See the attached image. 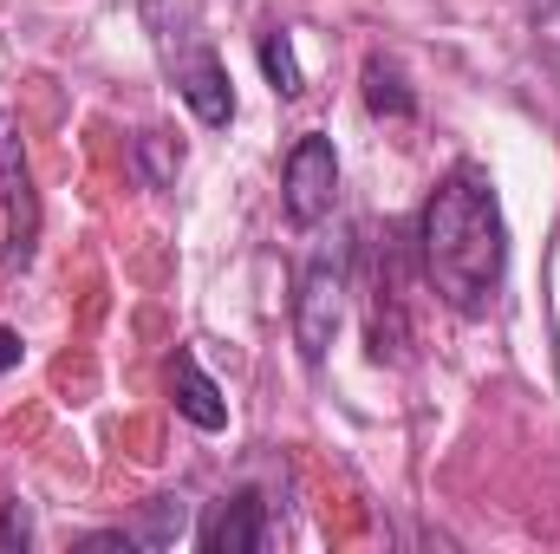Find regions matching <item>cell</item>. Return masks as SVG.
I'll return each instance as SVG.
<instances>
[{"mask_svg": "<svg viewBox=\"0 0 560 554\" xmlns=\"http://www.w3.org/2000/svg\"><path fill=\"white\" fill-rule=\"evenodd\" d=\"M261 72H268V85H275L280 99H300L306 92V79H300V59H293V33H261Z\"/></svg>", "mask_w": 560, "mask_h": 554, "instance_id": "11", "label": "cell"}, {"mask_svg": "<svg viewBox=\"0 0 560 554\" xmlns=\"http://www.w3.org/2000/svg\"><path fill=\"white\" fill-rule=\"evenodd\" d=\"M280 203H287V222L293 229H319L339 203V150L326 131H306V138L287 150L280 163Z\"/></svg>", "mask_w": 560, "mask_h": 554, "instance_id": "5", "label": "cell"}, {"mask_svg": "<svg viewBox=\"0 0 560 554\" xmlns=\"http://www.w3.org/2000/svg\"><path fill=\"white\" fill-rule=\"evenodd\" d=\"M138 20L156 46V59H163V72H170V85H176V99L209 131H222L235 118V85H229V66L202 26V0H143Z\"/></svg>", "mask_w": 560, "mask_h": 554, "instance_id": "2", "label": "cell"}, {"mask_svg": "<svg viewBox=\"0 0 560 554\" xmlns=\"http://www.w3.org/2000/svg\"><path fill=\"white\" fill-rule=\"evenodd\" d=\"M33 249H39V196H33L26 150L13 138V118L0 112V262L26 268Z\"/></svg>", "mask_w": 560, "mask_h": 554, "instance_id": "6", "label": "cell"}, {"mask_svg": "<svg viewBox=\"0 0 560 554\" xmlns=\"http://www.w3.org/2000/svg\"><path fill=\"white\" fill-rule=\"evenodd\" d=\"M26 535H33V522H26V509H20V503H7V516H0V549H13V542L26 549Z\"/></svg>", "mask_w": 560, "mask_h": 554, "instance_id": "13", "label": "cell"}, {"mask_svg": "<svg viewBox=\"0 0 560 554\" xmlns=\"http://www.w3.org/2000/svg\"><path fill=\"white\" fill-rule=\"evenodd\" d=\"M346 280H352V242L346 235L319 242L306 255V268H300V287H293V346H300L306 366L326 359V346H332V333L346 320Z\"/></svg>", "mask_w": 560, "mask_h": 554, "instance_id": "3", "label": "cell"}, {"mask_svg": "<svg viewBox=\"0 0 560 554\" xmlns=\"http://www.w3.org/2000/svg\"><path fill=\"white\" fill-rule=\"evenodd\" d=\"M418 255L423 280L436 287V300L463 320H482L495 307V287L509 268V229H502V203L489 170L463 163L450 170L418 216Z\"/></svg>", "mask_w": 560, "mask_h": 554, "instance_id": "1", "label": "cell"}, {"mask_svg": "<svg viewBox=\"0 0 560 554\" xmlns=\"http://www.w3.org/2000/svg\"><path fill=\"white\" fill-rule=\"evenodd\" d=\"M528 7H535V20H541V26L560 39V0H528Z\"/></svg>", "mask_w": 560, "mask_h": 554, "instance_id": "15", "label": "cell"}, {"mask_svg": "<svg viewBox=\"0 0 560 554\" xmlns=\"http://www.w3.org/2000/svg\"><path fill=\"white\" fill-rule=\"evenodd\" d=\"M183 529H189V509H183V496H156L150 509L138 516V535L143 549H170V542H183Z\"/></svg>", "mask_w": 560, "mask_h": 554, "instance_id": "10", "label": "cell"}, {"mask_svg": "<svg viewBox=\"0 0 560 554\" xmlns=\"http://www.w3.org/2000/svg\"><path fill=\"white\" fill-rule=\"evenodd\" d=\"M170 392H176V412L189 417L196 430H222V424H229V405H222L215 379L196 366V353H176V359H170Z\"/></svg>", "mask_w": 560, "mask_h": 554, "instance_id": "8", "label": "cell"}, {"mask_svg": "<svg viewBox=\"0 0 560 554\" xmlns=\"http://www.w3.org/2000/svg\"><path fill=\"white\" fill-rule=\"evenodd\" d=\"M138 170H143V183H150V189H170V183H176V170H183V150H170L163 131H143V138H138Z\"/></svg>", "mask_w": 560, "mask_h": 554, "instance_id": "12", "label": "cell"}, {"mask_svg": "<svg viewBox=\"0 0 560 554\" xmlns=\"http://www.w3.org/2000/svg\"><path fill=\"white\" fill-rule=\"evenodd\" d=\"M20 353H26V346H20V333H13V326H0V379L20 366Z\"/></svg>", "mask_w": 560, "mask_h": 554, "instance_id": "14", "label": "cell"}, {"mask_svg": "<svg viewBox=\"0 0 560 554\" xmlns=\"http://www.w3.org/2000/svg\"><path fill=\"white\" fill-rule=\"evenodd\" d=\"M365 105L378 118H411L418 112V92L405 85V72L392 59H365Z\"/></svg>", "mask_w": 560, "mask_h": 554, "instance_id": "9", "label": "cell"}, {"mask_svg": "<svg viewBox=\"0 0 560 554\" xmlns=\"http://www.w3.org/2000/svg\"><path fill=\"white\" fill-rule=\"evenodd\" d=\"M196 549L209 554H255L268 549V516H261V496L255 489H235L215 503V516L196 529Z\"/></svg>", "mask_w": 560, "mask_h": 554, "instance_id": "7", "label": "cell"}, {"mask_svg": "<svg viewBox=\"0 0 560 554\" xmlns=\"http://www.w3.org/2000/svg\"><path fill=\"white\" fill-rule=\"evenodd\" d=\"M365 353L378 366H405L411 359V313H405V235L385 229L378 255H372V307H365Z\"/></svg>", "mask_w": 560, "mask_h": 554, "instance_id": "4", "label": "cell"}]
</instances>
